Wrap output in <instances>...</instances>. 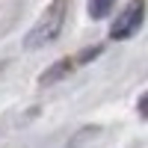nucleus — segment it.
<instances>
[{"label":"nucleus","mask_w":148,"mask_h":148,"mask_svg":"<svg viewBox=\"0 0 148 148\" xmlns=\"http://www.w3.org/2000/svg\"><path fill=\"white\" fill-rule=\"evenodd\" d=\"M65 15H68V0H51L47 9L39 15V21L24 36V47L27 51H42L53 39H59V33L65 27Z\"/></svg>","instance_id":"obj_1"},{"label":"nucleus","mask_w":148,"mask_h":148,"mask_svg":"<svg viewBox=\"0 0 148 148\" xmlns=\"http://www.w3.org/2000/svg\"><path fill=\"white\" fill-rule=\"evenodd\" d=\"M142 21H145V0H130V3L116 15L113 27H110V39L113 42L133 39V36L142 30Z\"/></svg>","instance_id":"obj_2"},{"label":"nucleus","mask_w":148,"mask_h":148,"mask_svg":"<svg viewBox=\"0 0 148 148\" xmlns=\"http://www.w3.org/2000/svg\"><path fill=\"white\" fill-rule=\"evenodd\" d=\"M74 65H77V62H74V56L59 59L56 65H51V68H47V71L42 74V77H39V83H42V86H51V83H56V80H62V77H65V74H68Z\"/></svg>","instance_id":"obj_3"},{"label":"nucleus","mask_w":148,"mask_h":148,"mask_svg":"<svg viewBox=\"0 0 148 148\" xmlns=\"http://www.w3.org/2000/svg\"><path fill=\"white\" fill-rule=\"evenodd\" d=\"M113 6H116V0H89V3H86V9H89V18H95V21L107 18L110 12H113Z\"/></svg>","instance_id":"obj_4"},{"label":"nucleus","mask_w":148,"mask_h":148,"mask_svg":"<svg viewBox=\"0 0 148 148\" xmlns=\"http://www.w3.org/2000/svg\"><path fill=\"white\" fill-rule=\"evenodd\" d=\"M101 53H104V47H101V45L86 47L83 53H77V56H74V62H77V65H86V62H92V59H95V56H101Z\"/></svg>","instance_id":"obj_5"},{"label":"nucleus","mask_w":148,"mask_h":148,"mask_svg":"<svg viewBox=\"0 0 148 148\" xmlns=\"http://www.w3.org/2000/svg\"><path fill=\"white\" fill-rule=\"evenodd\" d=\"M145 107H148V95H142V98H139V116H142V119L148 116V110H145Z\"/></svg>","instance_id":"obj_6"}]
</instances>
